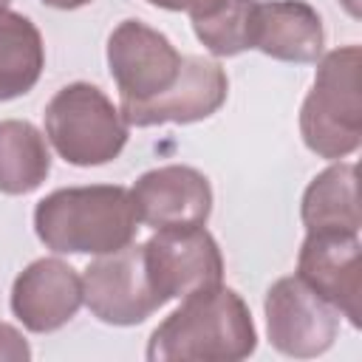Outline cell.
<instances>
[{"instance_id":"1","label":"cell","mask_w":362,"mask_h":362,"mask_svg":"<svg viewBox=\"0 0 362 362\" xmlns=\"http://www.w3.org/2000/svg\"><path fill=\"white\" fill-rule=\"evenodd\" d=\"M181 300L150 334V362H238L255 354L257 331L235 288L212 286Z\"/></svg>"},{"instance_id":"2","label":"cell","mask_w":362,"mask_h":362,"mask_svg":"<svg viewBox=\"0 0 362 362\" xmlns=\"http://www.w3.org/2000/svg\"><path fill=\"white\" fill-rule=\"evenodd\" d=\"M139 218L119 184L62 187L34 209V232L57 255H107L133 243Z\"/></svg>"},{"instance_id":"3","label":"cell","mask_w":362,"mask_h":362,"mask_svg":"<svg viewBox=\"0 0 362 362\" xmlns=\"http://www.w3.org/2000/svg\"><path fill=\"white\" fill-rule=\"evenodd\" d=\"M362 51L342 45L328 51L300 107V136L320 158H345L362 144Z\"/></svg>"},{"instance_id":"4","label":"cell","mask_w":362,"mask_h":362,"mask_svg":"<svg viewBox=\"0 0 362 362\" xmlns=\"http://www.w3.org/2000/svg\"><path fill=\"white\" fill-rule=\"evenodd\" d=\"M45 136L68 164L99 167L124 150L127 122L105 90L90 82H71L45 107Z\"/></svg>"},{"instance_id":"5","label":"cell","mask_w":362,"mask_h":362,"mask_svg":"<svg viewBox=\"0 0 362 362\" xmlns=\"http://www.w3.org/2000/svg\"><path fill=\"white\" fill-rule=\"evenodd\" d=\"M82 303L107 325H139L164 305L144 266V246L99 255L82 274Z\"/></svg>"},{"instance_id":"6","label":"cell","mask_w":362,"mask_h":362,"mask_svg":"<svg viewBox=\"0 0 362 362\" xmlns=\"http://www.w3.org/2000/svg\"><path fill=\"white\" fill-rule=\"evenodd\" d=\"M269 342L294 359L325 354L339 331V311L308 288L297 274L280 277L263 300Z\"/></svg>"},{"instance_id":"7","label":"cell","mask_w":362,"mask_h":362,"mask_svg":"<svg viewBox=\"0 0 362 362\" xmlns=\"http://www.w3.org/2000/svg\"><path fill=\"white\" fill-rule=\"evenodd\" d=\"M141 246L150 283L164 303L221 286L223 280L218 240L204 226L156 229V235Z\"/></svg>"},{"instance_id":"8","label":"cell","mask_w":362,"mask_h":362,"mask_svg":"<svg viewBox=\"0 0 362 362\" xmlns=\"http://www.w3.org/2000/svg\"><path fill=\"white\" fill-rule=\"evenodd\" d=\"M175 45L141 20H124L107 37V68L122 102H144L164 93L181 71Z\"/></svg>"},{"instance_id":"9","label":"cell","mask_w":362,"mask_h":362,"mask_svg":"<svg viewBox=\"0 0 362 362\" xmlns=\"http://www.w3.org/2000/svg\"><path fill=\"white\" fill-rule=\"evenodd\" d=\"M297 277L331 303L354 328L362 322L359 232H308L297 255Z\"/></svg>"},{"instance_id":"10","label":"cell","mask_w":362,"mask_h":362,"mask_svg":"<svg viewBox=\"0 0 362 362\" xmlns=\"http://www.w3.org/2000/svg\"><path fill=\"white\" fill-rule=\"evenodd\" d=\"M229 93L223 68L204 57H184L178 79L158 96L144 102H122V119L136 127L153 124H192L209 119Z\"/></svg>"},{"instance_id":"11","label":"cell","mask_w":362,"mask_h":362,"mask_svg":"<svg viewBox=\"0 0 362 362\" xmlns=\"http://www.w3.org/2000/svg\"><path fill=\"white\" fill-rule=\"evenodd\" d=\"M130 201L139 223L150 229L204 226L212 212V187L195 167L167 164L139 175Z\"/></svg>"},{"instance_id":"12","label":"cell","mask_w":362,"mask_h":362,"mask_svg":"<svg viewBox=\"0 0 362 362\" xmlns=\"http://www.w3.org/2000/svg\"><path fill=\"white\" fill-rule=\"evenodd\" d=\"M82 305V277L59 257L28 263L11 286V311L34 334H51L71 322Z\"/></svg>"},{"instance_id":"13","label":"cell","mask_w":362,"mask_h":362,"mask_svg":"<svg viewBox=\"0 0 362 362\" xmlns=\"http://www.w3.org/2000/svg\"><path fill=\"white\" fill-rule=\"evenodd\" d=\"M325 31L314 6L305 0H266L255 6L252 48L280 62H317Z\"/></svg>"},{"instance_id":"14","label":"cell","mask_w":362,"mask_h":362,"mask_svg":"<svg viewBox=\"0 0 362 362\" xmlns=\"http://www.w3.org/2000/svg\"><path fill=\"white\" fill-rule=\"evenodd\" d=\"M300 215L308 232H359V195H356V167L331 164L325 167L303 192Z\"/></svg>"},{"instance_id":"15","label":"cell","mask_w":362,"mask_h":362,"mask_svg":"<svg viewBox=\"0 0 362 362\" xmlns=\"http://www.w3.org/2000/svg\"><path fill=\"white\" fill-rule=\"evenodd\" d=\"M45 68V45L40 28L17 14H0V102L25 96Z\"/></svg>"},{"instance_id":"16","label":"cell","mask_w":362,"mask_h":362,"mask_svg":"<svg viewBox=\"0 0 362 362\" xmlns=\"http://www.w3.org/2000/svg\"><path fill=\"white\" fill-rule=\"evenodd\" d=\"M51 173L45 136L23 119L0 122V192L28 195Z\"/></svg>"},{"instance_id":"17","label":"cell","mask_w":362,"mask_h":362,"mask_svg":"<svg viewBox=\"0 0 362 362\" xmlns=\"http://www.w3.org/2000/svg\"><path fill=\"white\" fill-rule=\"evenodd\" d=\"M257 0H215L201 14H192V31L215 57H235L252 48Z\"/></svg>"},{"instance_id":"18","label":"cell","mask_w":362,"mask_h":362,"mask_svg":"<svg viewBox=\"0 0 362 362\" xmlns=\"http://www.w3.org/2000/svg\"><path fill=\"white\" fill-rule=\"evenodd\" d=\"M0 359L3 362H25V359H31V348H28L25 337L8 322H0Z\"/></svg>"},{"instance_id":"19","label":"cell","mask_w":362,"mask_h":362,"mask_svg":"<svg viewBox=\"0 0 362 362\" xmlns=\"http://www.w3.org/2000/svg\"><path fill=\"white\" fill-rule=\"evenodd\" d=\"M147 3L156 8H167V11H187L192 17V14H201L204 8H209L215 0H147Z\"/></svg>"},{"instance_id":"20","label":"cell","mask_w":362,"mask_h":362,"mask_svg":"<svg viewBox=\"0 0 362 362\" xmlns=\"http://www.w3.org/2000/svg\"><path fill=\"white\" fill-rule=\"evenodd\" d=\"M42 3L51 6V8H59V11H71V8L88 6V3H93V0H42Z\"/></svg>"},{"instance_id":"21","label":"cell","mask_w":362,"mask_h":362,"mask_svg":"<svg viewBox=\"0 0 362 362\" xmlns=\"http://www.w3.org/2000/svg\"><path fill=\"white\" fill-rule=\"evenodd\" d=\"M8 3H11V0H0V14H3L6 8H8Z\"/></svg>"}]
</instances>
